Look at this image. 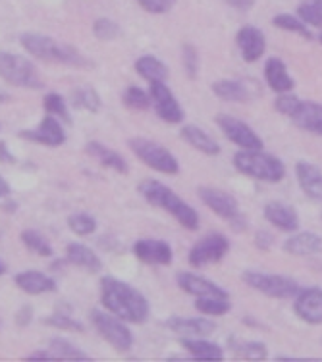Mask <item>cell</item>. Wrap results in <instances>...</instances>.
<instances>
[{
    "mask_svg": "<svg viewBox=\"0 0 322 362\" xmlns=\"http://www.w3.org/2000/svg\"><path fill=\"white\" fill-rule=\"evenodd\" d=\"M4 272H6V264H4V262H2V260H0V276H2V274H4Z\"/></svg>",
    "mask_w": 322,
    "mask_h": 362,
    "instance_id": "11a10c76",
    "label": "cell"
},
{
    "mask_svg": "<svg viewBox=\"0 0 322 362\" xmlns=\"http://www.w3.org/2000/svg\"><path fill=\"white\" fill-rule=\"evenodd\" d=\"M151 103L156 112V116L166 122V124H182L183 122V108L174 97V93L168 89V85L164 81H153L149 87Z\"/></svg>",
    "mask_w": 322,
    "mask_h": 362,
    "instance_id": "7c38bea8",
    "label": "cell"
},
{
    "mask_svg": "<svg viewBox=\"0 0 322 362\" xmlns=\"http://www.w3.org/2000/svg\"><path fill=\"white\" fill-rule=\"evenodd\" d=\"M137 4L149 14H166L176 6V0H137Z\"/></svg>",
    "mask_w": 322,
    "mask_h": 362,
    "instance_id": "ee69618b",
    "label": "cell"
},
{
    "mask_svg": "<svg viewBox=\"0 0 322 362\" xmlns=\"http://www.w3.org/2000/svg\"><path fill=\"white\" fill-rule=\"evenodd\" d=\"M71 103L76 108L79 110H87V112H98L100 110V97H98V93L89 85H84V87H79V89L74 90V95H71Z\"/></svg>",
    "mask_w": 322,
    "mask_h": 362,
    "instance_id": "d6a6232c",
    "label": "cell"
},
{
    "mask_svg": "<svg viewBox=\"0 0 322 362\" xmlns=\"http://www.w3.org/2000/svg\"><path fill=\"white\" fill-rule=\"evenodd\" d=\"M100 300L108 313L130 324L147 322L151 307L147 297L126 281L116 278H103L100 281Z\"/></svg>",
    "mask_w": 322,
    "mask_h": 362,
    "instance_id": "6da1fadb",
    "label": "cell"
},
{
    "mask_svg": "<svg viewBox=\"0 0 322 362\" xmlns=\"http://www.w3.org/2000/svg\"><path fill=\"white\" fill-rule=\"evenodd\" d=\"M66 258L70 260L71 264L79 266V268L91 272V274H97V272L103 268L100 258H98L89 247H85V245L81 243L68 245V249H66Z\"/></svg>",
    "mask_w": 322,
    "mask_h": 362,
    "instance_id": "f1b7e54d",
    "label": "cell"
},
{
    "mask_svg": "<svg viewBox=\"0 0 322 362\" xmlns=\"http://www.w3.org/2000/svg\"><path fill=\"white\" fill-rule=\"evenodd\" d=\"M28 358H31V361H33V358H54V356H52V353H50V351H37V353H29Z\"/></svg>",
    "mask_w": 322,
    "mask_h": 362,
    "instance_id": "f907efd6",
    "label": "cell"
},
{
    "mask_svg": "<svg viewBox=\"0 0 322 362\" xmlns=\"http://www.w3.org/2000/svg\"><path fill=\"white\" fill-rule=\"evenodd\" d=\"M265 220L272 223L276 230L286 231V233H294L299 230V214L295 212L294 206H289L282 201H270L265 204Z\"/></svg>",
    "mask_w": 322,
    "mask_h": 362,
    "instance_id": "e0dca14e",
    "label": "cell"
},
{
    "mask_svg": "<svg viewBox=\"0 0 322 362\" xmlns=\"http://www.w3.org/2000/svg\"><path fill=\"white\" fill-rule=\"evenodd\" d=\"M295 175L299 181V187L303 193L313 199V201L322 202V170L311 162L299 160L295 164Z\"/></svg>",
    "mask_w": 322,
    "mask_h": 362,
    "instance_id": "44dd1931",
    "label": "cell"
},
{
    "mask_svg": "<svg viewBox=\"0 0 322 362\" xmlns=\"http://www.w3.org/2000/svg\"><path fill=\"white\" fill-rule=\"evenodd\" d=\"M182 64L188 77L197 79V76H199V52L193 45H183L182 47Z\"/></svg>",
    "mask_w": 322,
    "mask_h": 362,
    "instance_id": "60d3db41",
    "label": "cell"
},
{
    "mask_svg": "<svg viewBox=\"0 0 322 362\" xmlns=\"http://www.w3.org/2000/svg\"><path fill=\"white\" fill-rule=\"evenodd\" d=\"M197 193H199V199L203 201L205 206L212 210L217 216L226 220L231 230L234 231L247 230V218L241 214L238 199L231 195V193L217 187H201Z\"/></svg>",
    "mask_w": 322,
    "mask_h": 362,
    "instance_id": "5b68a950",
    "label": "cell"
},
{
    "mask_svg": "<svg viewBox=\"0 0 322 362\" xmlns=\"http://www.w3.org/2000/svg\"><path fill=\"white\" fill-rule=\"evenodd\" d=\"M124 105L132 110H149L153 103H151V95L145 93V90L137 87V85H132L124 90Z\"/></svg>",
    "mask_w": 322,
    "mask_h": 362,
    "instance_id": "8d00e7d4",
    "label": "cell"
},
{
    "mask_svg": "<svg viewBox=\"0 0 322 362\" xmlns=\"http://www.w3.org/2000/svg\"><path fill=\"white\" fill-rule=\"evenodd\" d=\"M234 168L239 174L265 183H278L286 177V166L274 154L263 153V148L247 151L241 148L234 154Z\"/></svg>",
    "mask_w": 322,
    "mask_h": 362,
    "instance_id": "3957f363",
    "label": "cell"
},
{
    "mask_svg": "<svg viewBox=\"0 0 322 362\" xmlns=\"http://www.w3.org/2000/svg\"><path fill=\"white\" fill-rule=\"evenodd\" d=\"M284 251L294 257H311L322 251V237L315 231H301L295 233L284 243Z\"/></svg>",
    "mask_w": 322,
    "mask_h": 362,
    "instance_id": "603a6c76",
    "label": "cell"
},
{
    "mask_svg": "<svg viewBox=\"0 0 322 362\" xmlns=\"http://www.w3.org/2000/svg\"><path fill=\"white\" fill-rule=\"evenodd\" d=\"M265 79L266 85L276 93H287V90H294V77L289 76L287 66L284 64L282 58H268L265 62Z\"/></svg>",
    "mask_w": 322,
    "mask_h": 362,
    "instance_id": "7402d4cb",
    "label": "cell"
},
{
    "mask_svg": "<svg viewBox=\"0 0 322 362\" xmlns=\"http://www.w3.org/2000/svg\"><path fill=\"white\" fill-rule=\"evenodd\" d=\"M166 326L180 335L182 339H193V337H209L217 332V324L209 318H182L172 316L166 320Z\"/></svg>",
    "mask_w": 322,
    "mask_h": 362,
    "instance_id": "d6986e66",
    "label": "cell"
},
{
    "mask_svg": "<svg viewBox=\"0 0 322 362\" xmlns=\"http://www.w3.org/2000/svg\"><path fill=\"white\" fill-rule=\"evenodd\" d=\"M182 347L190 353L191 358H197V361H222L224 358L222 347L209 341L207 337L182 339Z\"/></svg>",
    "mask_w": 322,
    "mask_h": 362,
    "instance_id": "4316f807",
    "label": "cell"
},
{
    "mask_svg": "<svg viewBox=\"0 0 322 362\" xmlns=\"http://www.w3.org/2000/svg\"><path fill=\"white\" fill-rule=\"evenodd\" d=\"M180 135H182V139L185 141L188 145L193 146L199 153L207 154V156H218V154H220V145L210 137L209 133L205 132L203 127L188 124V126H183L182 129H180Z\"/></svg>",
    "mask_w": 322,
    "mask_h": 362,
    "instance_id": "cb8c5ba5",
    "label": "cell"
},
{
    "mask_svg": "<svg viewBox=\"0 0 322 362\" xmlns=\"http://www.w3.org/2000/svg\"><path fill=\"white\" fill-rule=\"evenodd\" d=\"M195 308L205 316H224L231 310L230 297H197Z\"/></svg>",
    "mask_w": 322,
    "mask_h": 362,
    "instance_id": "4dcf8cb0",
    "label": "cell"
},
{
    "mask_svg": "<svg viewBox=\"0 0 322 362\" xmlns=\"http://www.w3.org/2000/svg\"><path fill=\"white\" fill-rule=\"evenodd\" d=\"M230 347L236 351V355L247 361H260L268 356L266 345L260 341H241V339H231Z\"/></svg>",
    "mask_w": 322,
    "mask_h": 362,
    "instance_id": "836d02e7",
    "label": "cell"
},
{
    "mask_svg": "<svg viewBox=\"0 0 322 362\" xmlns=\"http://www.w3.org/2000/svg\"><path fill=\"white\" fill-rule=\"evenodd\" d=\"M16 286L20 287L21 291L29 293V295H42V293L57 291V281L49 276H45L41 272L28 270L21 272L16 276Z\"/></svg>",
    "mask_w": 322,
    "mask_h": 362,
    "instance_id": "d4e9b609",
    "label": "cell"
},
{
    "mask_svg": "<svg viewBox=\"0 0 322 362\" xmlns=\"http://www.w3.org/2000/svg\"><path fill=\"white\" fill-rule=\"evenodd\" d=\"M289 119L295 126L311 135L322 137V105L315 100H299Z\"/></svg>",
    "mask_w": 322,
    "mask_h": 362,
    "instance_id": "ac0fdd59",
    "label": "cell"
},
{
    "mask_svg": "<svg viewBox=\"0 0 322 362\" xmlns=\"http://www.w3.org/2000/svg\"><path fill=\"white\" fill-rule=\"evenodd\" d=\"M0 77L16 87L41 89L42 81L37 74L35 66L28 58L12 52H0Z\"/></svg>",
    "mask_w": 322,
    "mask_h": 362,
    "instance_id": "ba28073f",
    "label": "cell"
},
{
    "mask_svg": "<svg viewBox=\"0 0 322 362\" xmlns=\"http://www.w3.org/2000/svg\"><path fill=\"white\" fill-rule=\"evenodd\" d=\"M8 100H10V95H6V93H2V90H0V105H2V103H8Z\"/></svg>",
    "mask_w": 322,
    "mask_h": 362,
    "instance_id": "f5cc1de1",
    "label": "cell"
},
{
    "mask_svg": "<svg viewBox=\"0 0 322 362\" xmlns=\"http://www.w3.org/2000/svg\"><path fill=\"white\" fill-rule=\"evenodd\" d=\"M21 139H29L33 143H41L47 146H60L66 141L64 129L54 116H47L35 129H23L20 132Z\"/></svg>",
    "mask_w": 322,
    "mask_h": 362,
    "instance_id": "ffe728a7",
    "label": "cell"
},
{
    "mask_svg": "<svg viewBox=\"0 0 322 362\" xmlns=\"http://www.w3.org/2000/svg\"><path fill=\"white\" fill-rule=\"evenodd\" d=\"M217 126L220 127V132L224 133V137L231 141L234 145H238L239 148H247V151H255V148H263L265 143L260 139L257 132L253 129L249 124H246L243 119L230 116V114H218Z\"/></svg>",
    "mask_w": 322,
    "mask_h": 362,
    "instance_id": "8fae6325",
    "label": "cell"
},
{
    "mask_svg": "<svg viewBox=\"0 0 322 362\" xmlns=\"http://www.w3.org/2000/svg\"><path fill=\"white\" fill-rule=\"evenodd\" d=\"M45 324L58 327V329H76V332H84V326L77 320H74V318H70L68 314H52V316H49V318L45 320Z\"/></svg>",
    "mask_w": 322,
    "mask_h": 362,
    "instance_id": "f6af8a7d",
    "label": "cell"
},
{
    "mask_svg": "<svg viewBox=\"0 0 322 362\" xmlns=\"http://www.w3.org/2000/svg\"><path fill=\"white\" fill-rule=\"evenodd\" d=\"M21 243L25 245L31 252H35L37 257H52V255H54L49 241H47L41 233H37L35 230L23 231V233H21Z\"/></svg>",
    "mask_w": 322,
    "mask_h": 362,
    "instance_id": "d590c367",
    "label": "cell"
},
{
    "mask_svg": "<svg viewBox=\"0 0 322 362\" xmlns=\"http://www.w3.org/2000/svg\"><path fill=\"white\" fill-rule=\"evenodd\" d=\"M85 151L87 154H91L93 158H97L103 166L110 168L114 172H118V174H124L126 175L130 172V168H127V162L120 156L116 151L113 148H108L106 145L103 143H98V141H91V143H87L85 145Z\"/></svg>",
    "mask_w": 322,
    "mask_h": 362,
    "instance_id": "484cf974",
    "label": "cell"
},
{
    "mask_svg": "<svg viewBox=\"0 0 322 362\" xmlns=\"http://www.w3.org/2000/svg\"><path fill=\"white\" fill-rule=\"evenodd\" d=\"M272 23L278 29H284V31H289V33H295V35H301L303 39H313V33L309 31L307 23L299 18V16L292 14H278L272 18Z\"/></svg>",
    "mask_w": 322,
    "mask_h": 362,
    "instance_id": "1f68e13d",
    "label": "cell"
},
{
    "mask_svg": "<svg viewBox=\"0 0 322 362\" xmlns=\"http://www.w3.org/2000/svg\"><path fill=\"white\" fill-rule=\"evenodd\" d=\"M93 326L97 327L98 335L110 343L116 351H130L133 345V335L127 329L122 318L113 316V313H103V310H91Z\"/></svg>",
    "mask_w": 322,
    "mask_h": 362,
    "instance_id": "30bf717a",
    "label": "cell"
},
{
    "mask_svg": "<svg viewBox=\"0 0 322 362\" xmlns=\"http://www.w3.org/2000/svg\"><path fill=\"white\" fill-rule=\"evenodd\" d=\"M0 162H4V164H14L16 162L14 154L8 151V146L4 141H0Z\"/></svg>",
    "mask_w": 322,
    "mask_h": 362,
    "instance_id": "c3c4849f",
    "label": "cell"
},
{
    "mask_svg": "<svg viewBox=\"0 0 322 362\" xmlns=\"http://www.w3.org/2000/svg\"><path fill=\"white\" fill-rule=\"evenodd\" d=\"M127 146L132 148V153L139 158L145 166L153 168L156 172L166 175H174L180 172V162L168 148H164L154 141L143 139V137H133L127 141Z\"/></svg>",
    "mask_w": 322,
    "mask_h": 362,
    "instance_id": "52a82bcc",
    "label": "cell"
},
{
    "mask_svg": "<svg viewBox=\"0 0 322 362\" xmlns=\"http://www.w3.org/2000/svg\"><path fill=\"white\" fill-rule=\"evenodd\" d=\"M8 195H10V185H8L6 181L0 177V199H2V197H8Z\"/></svg>",
    "mask_w": 322,
    "mask_h": 362,
    "instance_id": "816d5d0a",
    "label": "cell"
},
{
    "mask_svg": "<svg viewBox=\"0 0 322 362\" xmlns=\"http://www.w3.org/2000/svg\"><path fill=\"white\" fill-rule=\"evenodd\" d=\"M139 193L149 204H153L156 209L172 214L182 228L190 231L199 230V214H197V210L183 201V199H180L164 183L156 180H143L139 183Z\"/></svg>",
    "mask_w": 322,
    "mask_h": 362,
    "instance_id": "7a4b0ae2",
    "label": "cell"
},
{
    "mask_svg": "<svg viewBox=\"0 0 322 362\" xmlns=\"http://www.w3.org/2000/svg\"><path fill=\"white\" fill-rule=\"evenodd\" d=\"M231 8H236L238 12H249L255 6V0H226Z\"/></svg>",
    "mask_w": 322,
    "mask_h": 362,
    "instance_id": "7dc6e473",
    "label": "cell"
},
{
    "mask_svg": "<svg viewBox=\"0 0 322 362\" xmlns=\"http://www.w3.org/2000/svg\"><path fill=\"white\" fill-rule=\"evenodd\" d=\"M45 110L49 112L50 116H58L60 119H64L66 124H71V116L70 110H68V106H66V100H64L60 95L57 93H49L47 97H45Z\"/></svg>",
    "mask_w": 322,
    "mask_h": 362,
    "instance_id": "74e56055",
    "label": "cell"
},
{
    "mask_svg": "<svg viewBox=\"0 0 322 362\" xmlns=\"http://www.w3.org/2000/svg\"><path fill=\"white\" fill-rule=\"evenodd\" d=\"M318 39H321V42H322V33H321V37H318Z\"/></svg>",
    "mask_w": 322,
    "mask_h": 362,
    "instance_id": "9f6ffc18",
    "label": "cell"
},
{
    "mask_svg": "<svg viewBox=\"0 0 322 362\" xmlns=\"http://www.w3.org/2000/svg\"><path fill=\"white\" fill-rule=\"evenodd\" d=\"M21 47L28 50L29 54H33L39 60L57 64H70V66H89V60H85L76 49H71L68 45H60L52 37L39 35V33H23L20 39Z\"/></svg>",
    "mask_w": 322,
    "mask_h": 362,
    "instance_id": "277c9868",
    "label": "cell"
},
{
    "mask_svg": "<svg viewBox=\"0 0 322 362\" xmlns=\"http://www.w3.org/2000/svg\"><path fill=\"white\" fill-rule=\"evenodd\" d=\"M29 320H31V308L25 307V308H23V310H21V313H20V318H18V322H20L21 326H25V324H28Z\"/></svg>",
    "mask_w": 322,
    "mask_h": 362,
    "instance_id": "681fc988",
    "label": "cell"
},
{
    "mask_svg": "<svg viewBox=\"0 0 322 362\" xmlns=\"http://www.w3.org/2000/svg\"><path fill=\"white\" fill-rule=\"evenodd\" d=\"M230 251V239L224 233H209L201 237L193 247H191L188 260L193 268H205L209 264H217Z\"/></svg>",
    "mask_w": 322,
    "mask_h": 362,
    "instance_id": "9c48e42d",
    "label": "cell"
},
{
    "mask_svg": "<svg viewBox=\"0 0 322 362\" xmlns=\"http://www.w3.org/2000/svg\"><path fill=\"white\" fill-rule=\"evenodd\" d=\"M303 2H309V4H315V6L322 8V0H303Z\"/></svg>",
    "mask_w": 322,
    "mask_h": 362,
    "instance_id": "db71d44e",
    "label": "cell"
},
{
    "mask_svg": "<svg viewBox=\"0 0 322 362\" xmlns=\"http://www.w3.org/2000/svg\"><path fill=\"white\" fill-rule=\"evenodd\" d=\"M297 16L311 28H322V8L315 6V4H309V2L299 4Z\"/></svg>",
    "mask_w": 322,
    "mask_h": 362,
    "instance_id": "b9f144b4",
    "label": "cell"
},
{
    "mask_svg": "<svg viewBox=\"0 0 322 362\" xmlns=\"http://www.w3.org/2000/svg\"><path fill=\"white\" fill-rule=\"evenodd\" d=\"M176 281L182 291L193 295L195 299L197 297H230V293L226 291L224 287H220L214 281H210L199 274H193V272H180L176 276Z\"/></svg>",
    "mask_w": 322,
    "mask_h": 362,
    "instance_id": "9a60e30c",
    "label": "cell"
},
{
    "mask_svg": "<svg viewBox=\"0 0 322 362\" xmlns=\"http://www.w3.org/2000/svg\"><path fill=\"white\" fill-rule=\"evenodd\" d=\"M68 226L76 235H91L97 230V220L89 214H71L68 218Z\"/></svg>",
    "mask_w": 322,
    "mask_h": 362,
    "instance_id": "f35d334b",
    "label": "cell"
},
{
    "mask_svg": "<svg viewBox=\"0 0 322 362\" xmlns=\"http://www.w3.org/2000/svg\"><path fill=\"white\" fill-rule=\"evenodd\" d=\"M241 279L246 281L253 291H259L272 299H295L299 293V284L295 279L280 276V274H266L259 270H246L241 274Z\"/></svg>",
    "mask_w": 322,
    "mask_h": 362,
    "instance_id": "8992f818",
    "label": "cell"
},
{
    "mask_svg": "<svg viewBox=\"0 0 322 362\" xmlns=\"http://www.w3.org/2000/svg\"><path fill=\"white\" fill-rule=\"evenodd\" d=\"M93 33L100 41H114L120 35V25L114 20H108V18H98L93 23Z\"/></svg>",
    "mask_w": 322,
    "mask_h": 362,
    "instance_id": "ab89813d",
    "label": "cell"
},
{
    "mask_svg": "<svg viewBox=\"0 0 322 362\" xmlns=\"http://www.w3.org/2000/svg\"><path fill=\"white\" fill-rule=\"evenodd\" d=\"M50 353L54 358H66V361H87L89 355L74 347L70 341H66L62 337H54L50 339Z\"/></svg>",
    "mask_w": 322,
    "mask_h": 362,
    "instance_id": "e575fe53",
    "label": "cell"
},
{
    "mask_svg": "<svg viewBox=\"0 0 322 362\" xmlns=\"http://www.w3.org/2000/svg\"><path fill=\"white\" fill-rule=\"evenodd\" d=\"M255 245H257V249H260V251H270V247L274 245V235L270 231L259 230L255 233Z\"/></svg>",
    "mask_w": 322,
    "mask_h": 362,
    "instance_id": "bcb514c9",
    "label": "cell"
},
{
    "mask_svg": "<svg viewBox=\"0 0 322 362\" xmlns=\"http://www.w3.org/2000/svg\"><path fill=\"white\" fill-rule=\"evenodd\" d=\"M299 100L301 98L295 97L292 90H287V93H278V98L274 100V108L280 112V114H284V116H292V112L295 110V106L299 105Z\"/></svg>",
    "mask_w": 322,
    "mask_h": 362,
    "instance_id": "7bdbcfd3",
    "label": "cell"
},
{
    "mask_svg": "<svg viewBox=\"0 0 322 362\" xmlns=\"http://www.w3.org/2000/svg\"><path fill=\"white\" fill-rule=\"evenodd\" d=\"M135 71L139 74L143 79H147L149 83H153V81H166L168 79V66L159 60L156 56L145 54L137 58V62H135Z\"/></svg>",
    "mask_w": 322,
    "mask_h": 362,
    "instance_id": "f546056e",
    "label": "cell"
},
{
    "mask_svg": "<svg viewBox=\"0 0 322 362\" xmlns=\"http://www.w3.org/2000/svg\"><path fill=\"white\" fill-rule=\"evenodd\" d=\"M133 255L141 262L151 266H170L174 260V252L166 241L162 239H139L133 243Z\"/></svg>",
    "mask_w": 322,
    "mask_h": 362,
    "instance_id": "5bb4252c",
    "label": "cell"
},
{
    "mask_svg": "<svg viewBox=\"0 0 322 362\" xmlns=\"http://www.w3.org/2000/svg\"><path fill=\"white\" fill-rule=\"evenodd\" d=\"M236 45H238L241 58L249 64L259 62L266 50V37L259 28L255 25H243L236 35Z\"/></svg>",
    "mask_w": 322,
    "mask_h": 362,
    "instance_id": "2e32d148",
    "label": "cell"
},
{
    "mask_svg": "<svg viewBox=\"0 0 322 362\" xmlns=\"http://www.w3.org/2000/svg\"><path fill=\"white\" fill-rule=\"evenodd\" d=\"M212 93L220 100L226 103H247L251 98V93L247 89V85L238 79H220L212 83Z\"/></svg>",
    "mask_w": 322,
    "mask_h": 362,
    "instance_id": "83f0119b",
    "label": "cell"
},
{
    "mask_svg": "<svg viewBox=\"0 0 322 362\" xmlns=\"http://www.w3.org/2000/svg\"><path fill=\"white\" fill-rule=\"evenodd\" d=\"M294 310L297 318L307 322L311 326L322 324V289L321 287H307L295 295Z\"/></svg>",
    "mask_w": 322,
    "mask_h": 362,
    "instance_id": "4fadbf2b",
    "label": "cell"
}]
</instances>
